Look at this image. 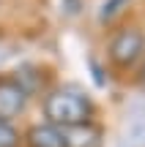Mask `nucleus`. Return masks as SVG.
Listing matches in <instances>:
<instances>
[{
	"mask_svg": "<svg viewBox=\"0 0 145 147\" xmlns=\"http://www.w3.org/2000/svg\"><path fill=\"white\" fill-rule=\"evenodd\" d=\"M44 115L49 125H58L60 131L88 125L93 117V101L77 87H58L44 98Z\"/></svg>",
	"mask_w": 145,
	"mask_h": 147,
	"instance_id": "obj_1",
	"label": "nucleus"
},
{
	"mask_svg": "<svg viewBox=\"0 0 145 147\" xmlns=\"http://www.w3.org/2000/svg\"><path fill=\"white\" fill-rule=\"evenodd\" d=\"M142 52H145V36L137 27H123L110 41V60H112V65H118L123 71L140 63Z\"/></svg>",
	"mask_w": 145,
	"mask_h": 147,
	"instance_id": "obj_2",
	"label": "nucleus"
},
{
	"mask_svg": "<svg viewBox=\"0 0 145 147\" xmlns=\"http://www.w3.org/2000/svg\"><path fill=\"white\" fill-rule=\"evenodd\" d=\"M27 90L16 79H0V120L11 123L14 117H19L27 106Z\"/></svg>",
	"mask_w": 145,
	"mask_h": 147,
	"instance_id": "obj_3",
	"label": "nucleus"
},
{
	"mask_svg": "<svg viewBox=\"0 0 145 147\" xmlns=\"http://www.w3.org/2000/svg\"><path fill=\"white\" fill-rule=\"evenodd\" d=\"M25 144L27 147H66V139H63V131H60L58 125L36 123V125L27 128Z\"/></svg>",
	"mask_w": 145,
	"mask_h": 147,
	"instance_id": "obj_4",
	"label": "nucleus"
},
{
	"mask_svg": "<svg viewBox=\"0 0 145 147\" xmlns=\"http://www.w3.org/2000/svg\"><path fill=\"white\" fill-rule=\"evenodd\" d=\"M63 139H66V147H99L101 144V134L91 123L88 125H77V128H66Z\"/></svg>",
	"mask_w": 145,
	"mask_h": 147,
	"instance_id": "obj_5",
	"label": "nucleus"
},
{
	"mask_svg": "<svg viewBox=\"0 0 145 147\" xmlns=\"http://www.w3.org/2000/svg\"><path fill=\"white\" fill-rule=\"evenodd\" d=\"M0 147H19V131L5 120H0Z\"/></svg>",
	"mask_w": 145,
	"mask_h": 147,
	"instance_id": "obj_6",
	"label": "nucleus"
},
{
	"mask_svg": "<svg viewBox=\"0 0 145 147\" xmlns=\"http://www.w3.org/2000/svg\"><path fill=\"white\" fill-rule=\"evenodd\" d=\"M126 3H129V0H107V3L101 5V11H99V19H101L104 25H107V22H112L115 16L123 11V5H126Z\"/></svg>",
	"mask_w": 145,
	"mask_h": 147,
	"instance_id": "obj_7",
	"label": "nucleus"
},
{
	"mask_svg": "<svg viewBox=\"0 0 145 147\" xmlns=\"http://www.w3.org/2000/svg\"><path fill=\"white\" fill-rule=\"evenodd\" d=\"M140 82H142V87H145V60H142V65H140Z\"/></svg>",
	"mask_w": 145,
	"mask_h": 147,
	"instance_id": "obj_8",
	"label": "nucleus"
}]
</instances>
